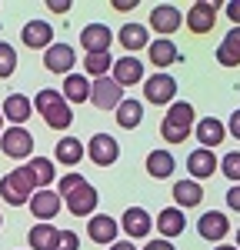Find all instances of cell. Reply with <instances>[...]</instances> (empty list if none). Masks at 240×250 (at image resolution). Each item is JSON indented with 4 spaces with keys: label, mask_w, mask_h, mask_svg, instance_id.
Masks as SVG:
<instances>
[{
    "label": "cell",
    "mask_w": 240,
    "mask_h": 250,
    "mask_svg": "<svg viewBox=\"0 0 240 250\" xmlns=\"http://www.w3.org/2000/svg\"><path fill=\"white\" fill-rule=\"evenodd\" d=\"M140 120H143V104H140V100H123V104L117 107V124L123 127V130L140 127Z\"/></svg>",
    "instance_id": "obj_31"
},
{
    "label": "cell",
    "mask_w": 240,
    "mask_h": 250,
    "mask_svg": "<svg viewBox=\"0 0 240 250\" xmlns=\"http://www.w3.org/2000/svg\"><path fill=\"white\" fill-rule=\"evenodd\" d=\"M110 7H114V10H134V7H137V0H114Z\"/></svg>",
    "instance_id": "obj_43"
},
{
    "label": "cell",
    "mask_w": 240,
    "mask_h": 250,
    "mask_svg": "<svg viewBox=\"0 0 240 250\" xmlns=\"http://www.w3.org/2000/svg\"><path fill=\"white\" fill-rule=\"evenodd\" d=\"M47 7H50V10H54V14H67V10H70V7H74V3H70V0H50V3H47Z\"/></svg>",
    "instance_id": "obj_40"
},
{
    "label": "cell",
    "mask_w": 240,
    "mask_h": 250,
    "mask_svg": "<svg viewBox=\"0 0 240 250\" xmlns=\"http://www.w3.org/2000/svg\"><path fill=\"white\" fill-rule=\"evenodd\" d=\"M174 200H177V207H197L203 200V190H200L197 180H177L174 184Z\"/></svg>",
    "instance_id": "obj_29"
},
{
    "label": "cell",
    "mask_w": 240,
    "mask_h": 250,
    "mask_svg": "<svg viewBox=\"0 0 240 250\" xmlns=\"http://www.w3.org/2000/svg\"><path fill=\"white\" fill-rule=\"evenodd\" d=\"M87 157L97 164V167H114L120 157V144L110 134H94L87 144Z\"/></svg>",
    "instance_id": "obj_6"
},
{
    "label": "cell",
    "mask_w": 240,
    "mask_h": 250,
    "mask_svg": "<svg viewBox=\"0 0 240 250\" xmlns=\"http://www.w3.org/2000/svg\"><path fill=\"white\" fill-rule=\"evenodd\" d=\"M0 150L10 157V160H27V157L34 154V137L27 127H10V130H3L0 137Z\"/></svg>",
    "instance_id": "obj_4"
},
{
    "label": "cell",
    "mask_w": 240,
    "mask_h": 250,
    "mask_svg": "<svg viewBox=\"0 0 240 250\" xmlns=\"http://www.w3.org/2000/svg\"><path fill=\"white\" fill-rule=\"evenodd\" d=\"M60 207H63V197L54 193V190H37L34 197H30V213L37 217L40 224H50V220L60 213Z\"/></svg>",
    "instance_id": "obj_11"
},
{
    "label": "cell",
    "mask_w": 240,
    "mask_h": 250,
    "mask_svg": "<svg viewBox=\"0 0 240 250\" xmlns=\"http://www.w3.org/2000/svg\"><path fill=\"white\" fill-rule=\"evenodd\" d=\"M20 40H23L30 50H47V47L54 43V27H50L47 20H27Z\"/></svg>",
    "instance_id": "obj_15"
},
{
    "label": "cell",
    "mask_w": 240,
    "mask_h": 250,
    "mask_svg": "<svg viewBox=\"0 0 240 250\" xmlns=\"http://www.w3.org/2000/svg\"><path fill=\"white\" fill-rule=\"evenodd\" d=\"M117 230L120 224L114 220V217H107V213H94L90 220H87V237L94 240V244H117Z\"/></svg>",
    "instance_id": "obj_13"
},
{
    "label": "cell",
    "mask_w": 240,
    "mask_h": 250,
    "mask_svg": "<svg viewBox=\"0 0 240 250\" xmlns=\"http://www.w3.org/2000/svg\"><path fill=\"white\" fill-rule=\"evenodd\" d=\"M194 130H197V140H200L203 150H214L217 144H223V137H227V127L220 124L217 117H203Z\"/></svg>",
    "instance_id": "obj_22"
},
{
    "label": "cell",
    "mask_w": 240,
    "mask_h": 250,
    "mask_svg": "<svg viewBox=\"0 0 240 250\" xmlns=\"http://www.w3.org/2000/svg\"><path fill=\"white\" fill-rule=\"evenodd\" d=\"M147 54H150V63L157 67L160 74H163V67H170V63H177L180 60V50H177V43L167 37H157V40H150V47H147Z\"/></svg>",
    "instance_id": "obj_18"
},
{
    "label": "cell",
    "mask_w": 240,
    "mask_h": 250,
    "mask_svg": "<svg viewBox=\"0 0 240 250\" xmlns=\"http://www.w3.org/2000/svg\"><path fill=\"white\" fill-rule=\"evenodd\" d=\"M63 100H67V104H83V100H90V80L80 77V74H67V77H63Z\"/></svg>",
    "instance_id": "obj_27"
},
{
    "label": "cell",
    "mask_w": 240,
    "mask_h": 250,
    "mask_svg": "<svg viewBox=\"0 0 240 250\" xmlns=\"http://www.w3.org/2000/svg\"><path fill=\"white\" fill-rule=\"evenodd\" d=\"M227 130H230V134L240 140V110H234V114H230V124H227Z\"/></svg>",
    "instance_id": "obj_42"
},
{
    "label": "cell",
    "mask_w": 240,
    "mask_h": 250,
    "mask_svg": "<svg viewBox=\"0 0 240 250\" xmlns=\"http://www.w3.org/2000/svg\"><path fill=\"white\" fill-rule=\"evenodd\" d=\"M120 43H123V50L134 57L137 50L143 47H150V37H147V27H140V23H123V30H120Z\"/></svg>",
    "instance_id": "obj_25"
},
{
    "label": "cell",
    "mask_w": 240,
    "mask_h": 250,
    "mask_svg": "<svg viewBox=\"0 0 240 250\" xmlns=\"http://www.w3.org/2000/svg\"><path fill=\"white\" fill-rule=\"evenodd\" d=\"M177 94V80L170 77V74H154V77L143 80V97L150 100V104H170Z\"/></svg>",
    "instance_id": "obj_9"
},
{
    "label": "cell",
    "mask_w": 240,
    "mask_h": 250,
    "mask_svg": "<svg viewBox=\"0 0 240 250\" xmlns=\"http://www.w3.org/2000/svg\"><path fill=\"white\" fill-rule=\"evenodd\" d=\"M220 167V160L214 157V150H194V154L187 157V170H190V177H214V170Z\"/></svg>",
    "instance_id": "obj_24"
},
{
    "label": "cell",
    "mask_w": 240,
    "mask_h": 250,
    "mask_svg": "<svg viewBox=\"0 0 240 250\" xmlns=\"http://www.w3.org/2000/svg\"><path fill=\"white\" fill-rule=\"evenodd\" d=\"M90 100H94L97 110H114L123 104V87L114 77H100L90 83Z\"/></svg>",
    "instance_id": "obj_5"
},
{
    "label": "cell",
    "mask_w": 240,
    "mask_h": 250,
    "mask_svg": "<svg viewBox=\"0 0 240 250\" xmlns=\"http://www.w3.org/2000/svg\"><path fill=\"white\" fill-rule=\"evenodd\" d=\"M220 170L227 173L234 184H240V150H230V154L220 160Z\"/></svg>",
    "instance_id": "obj_35"
},
{
    "label": "cell",
    "mask_w": 240,
    "mask_h": 250,
    "mask_svg": "<svg viewBox=\"0 0 240 250\" xmlns=\"http://www.w3.org/2000/svg\"><path fill=\"white\" fill-rule=\"evenodd\" d=\"M120 227L127 230L130 240H143V237H150V230H154V220H150V213L143 210V207H130V210L123 213Z\"/></svg>",
    "instance_id": "obj_16"
},
{
    "label": "cell",
    "mask_w": 240,
    "mask_h": 250,
    "mask_svg": "<svg viewBox=\"0 0 240 250\" xmlns=\"http://www.w3.org/2000/svg\"><path fill=\"white\" fill-rule=\"evenodd\" d=\"M77 184H83V177H80V173H67V177H60V180H57V193H60V197H67Z\"/></svg>",
    "instance_id": "obj_37"
},
{
    "label": "cell",
    "mask_w": 240,
    "mask_h": 250,
    "mask_svg": "<svg viewBox=\"0 0 240 250\" xmlns=\"http://www.w3.org/2000/svg\"><path fill=\"white\" fill-rule=\"evenodd\" d=\"M0 120H3V114H0Z\"/></svg>",
    "instance_id": "obj_48"
},
{
    "label": "cell",
    "mask_w": 240,
    "mask_h": 250,
    "mask_svg": "<svg viewBox=\"0 0 240 250\" xmlns=\"http://www.w3.org/2000/svg\"><path fill=\"white\" fill-rule=\"evenodd\" d=\"M0 114L7 117L14 127H23V124L30 120V114H34V100H27L23 94H10L3 100V110H0Z\"/></svg>",
    "instance_id": "obj_20"
},
{
    "label": "cell",
    "mask_w": 240,
    "mask_h": 250,
    "mask_svg": "<svg viewBox=\"0 0 240 250\" xmlns=\"http://www.w3.org/2000/svg\"><path fill=\"white\" fill-rule=\"evenodd\" d=\"M214 250H237V247H214Z\"/></svg>",
    "instance_id": "obj_45"
},
{
    "label": "cell",
    "mask_w": 240,
    "mask_h": 250,
    "mask_svg": "<svg viewBox=\"0 0 240 250\" xmlns=\"http://www.w3.org/2000/svg\"><path fill=\"white\" fill-rule=\"evenodd\" d=\"M154 227H160V237H163V240L180 237V233H183V227H187L183 210H180V207H167V210H160V217L154 220Z\"/></svg>",
    "instance_id": "obj_23"
},
{
    "label": "cell",
    "mask_w": 240,
    "mask_h": 250,
    "mask_svg": "<svg viewBox=\"0 0 240 250\" xmlns=\"http://www.w3.org/2000/svg\"><path fill=\"white\" fill-rule=\"evenodd\" d=\"M217 63L220 67H237L240 63V27H234L217 47Z\"/></svg>",
    "instance_id": "obj_26"
},
{
    "label": "cell",
    "mask_w": 240,
    "mask_h": 250,
    "mask_svg": "<svg viewBox=\"0 0 240 250\" xmlns=\"http://www.w3.org/2000/svg\"><path fill=\"white\" fill-rule=\"evenodd\" d=\"M0 224H3V217H0Z\"/></svg>",
    "instance_id": "obj_47"
},
{
    "label": "cell",
    "mask_w": 240,
    "mask_h": 250,
    "mask_svg": "<svg viewBox=\"0 0 240 250\" xmlns=\"http://www.w3.org/2000/svg\"><path fill=\"white\" fill-rule=\"evenodd\" d=\"M34 193H37V190H34V184H30V177H27L23 167L10 170L3 180H0V197H3L10 207H23V204H30Z\"/></svg>",
    "instance_id": "obj_3"
},
{
    "label": "cell",
    "mask_w": 240,
    "mask_h": 250,
    "mask_svg": "<svg viewBox=\"0 0 240 250\" xmlns=\"http://www.w3.org/2000/svg\"><path fill=\"white\" fill-rule=\"evenodd\" d=\"M83 147H80L77 137H63V140H57V150H54V157H57V164H63V167H74V164H80L83 160Z\"/></svg>",
    "instance_id": "obj_28"
},
{
    "label": "cell",
    "mask_w": 240,
    "mask_h": 250,
    "mask_svg": "<svg viewBox=\"0 0 240 250\" xmlns=\"http://www.w3.org/2000/svg\"><path fill=\"white\" fill-rule=\"evenodd\" d=\"M180 23H183V14H180L174 3H160V7L150 10V30L163 34V40H167V34H174Z\"/></svg>",
    "instance_id": "obj_14"
},
{
    "label": "cell",
    "mask_w": 240,
    "mask_h": 250,
    "mask_svg": "<svg viewBox=\"0 0 240 250\" xmlns=\"http://www.w3.org/2000/svg\"><path fill=\"white\" fill-rule=\"evenodd\" d=\"M227 17L234 20V27H240V0H234V3H227Z\"/></svg>",
    "instance_id": "obj_39"
},
{
    "label": "cell",
    "mask_w": 240,
    "mask_h": 250,
    "mask_svg": "<svg viewBox=\"0 0 240 250\" xmlns=\"http://www.w3.org/2000/svg\"><path fill=\"white\" fill-rule=\"evenodd\" d=\"M227 230H230V220H227V213H220V210H207L197 220V233L203 240H210V244H220L227 237Z\"/></svg>",
    "instance_id": "obj_12"
},
{
    "label": "cell",
    "mask_w": 240,
    "mask_h": 250,
    "mask_svg": "<svg viewBox=\"0 0 240 250\" xmlns=\"http://www.w3.org/2000/svg\"><path fill=\"white\" fill-rule=\"evenodd\" d=\"M34 110L43 114V120H47L50 130H67V127L74 124L70 104H67L63 94H57V90H40V94L34 97Z\"/></svg>",
    "instance_id": "obj_1"
},
{
    "label": "cell",
    "mask_w": 240,
    "mask_h": 250,
    "mask_svg": "<svg viewBox=\"0 0 240 250\" xmlns=\"http://www.w3.org/2000/svg\"><path fill=\"white\" fill-rule=\"evenodd\" d=\"M57 227L54 224H37L34 230H30V247L34 250H54V244H57Z\"/></svg>",
    "instance_id": "obj_32"
},
{
    "label": "cell",
    "mask_w": 240,
    "mask_h": 250,
    "mask_svg": "<svg viewBox=\"0 0 240 250\" xmlns=\"http://www.w3.org/2000/svg\"><path fill=\"white\" fill-rule=\"evenodd\" d=\"M237 250H240V230H237Z\"/></svg>",
    "instance_id": "obj_46"
},
{
    "label": "cell",
    "mask_w": 240,
    "mask_h": 250,
    "mask_svg": "<svg viewBox=\"0 0 240 250\" xmlns=\"http://www.w3.org/2000/svg\"><path fill=\"white\" fill-rule=\"evenodd\" d=\"M227 204H230V210H240V184H234L227 190Z\"/></svg>",
    "instance_id": "obj_38"
},
{
    "label": "cell",
    "mask_w": 240,
    "mask_h": 250,
    "mask_svg": "<svg viewBox=\"0 0 240 250\" xmlns=\"http://www.w3.org/2000/svg\"><path fill=\"white\" fill-rule=\"evenodd\" d=\"M110 43H114V34L107 23H87L80 30V47L87 50V57L90 54H110Z\"/></svg>",
    "instance_id": "obj_7"
},
{
    "label": "cell",
    "mask_w": 240,
    "mask_h": 250,
    "mask_svg": "<svg viewBox=\"0 0 240 250\" xmlns=\"http://www.w3.org/2000/svg\"><path fill=\"white\" fill-rule=\"evenodd\" d=\"M14 70H17V50L0 40V80H7Z\"/></svg>",
    "instance_id": "obj_34"
},
{
    "label": "cell",
    "mask_w": 240,
    "mask_h": 250,
    "mask_svg": "<svg viewBox=\"0 0 240 250\" xmlns=\"http://www.w3.org/2000/svg\"><path fill=\"white\" fill-rule=\"evenodd\" d=\"M74 60H77V54H74L70 43H50L43 50V67L50 74H70L74 70Z\"/></svg>",
    "instance_id": "obj_10"
},
{
    "label": "cell",
    "mask_w": 240,
    "mask_h": 250,
    "mask_svg": "<svg viewBox=\"0 0 240 250\" xmlns=\"http://www.w3.org/2000/svg\"><path fill=\"white\" fill-rule=\"evenodd\" d=\"M83 67H87V74H94V77H107V70H114V57L110 54H90V57L83 60Z\"/></svg>",
    "instance_id": "obj_33"
},
{
    "label": "cell",
    "mask_w": 240,
    "mask_h": 250,
    "mask_svg": "<svg viewBox=\"0 0 240 250\" xmlns=\"http://www.w3.org/2000/svg\"><path fill=\"white\" fill-rule=\"evenodd\" d=\"M107 250H137V247H134V240H117V244H110Z\"/></svg>",
    "instance_id": "obj_44"
},
{
    "label": "cell",
    "mask_w": 240,
    "mask_h": 250,
    "mask_svg": "<svg viewBox=\"0 0 240 250\" xmlns=\"http://www.w3.org/2000/svg\"><path fill=\"white\" fill-rule=\"evenodd\" d=\"M143 250H177V247H174L170 240H163V237H160V240H150V244H147Z\"/></svg>",
    "instance_id": "obj_41"
},
{
    "label": "cell",
    "mask_w": 240,
    "mask_h": 250,
    "mask_svg": "<svg viewBox=\"0 0 240 250\" xmlns=\"http://www.w3.org/2000/svg\"><path fill=\"white\" fill-rule=\"evenodd\" d=\"M147 173L157 177V180L170 177V173H174V154H170V150H150V154H147Z\"/></svg>",
    "instance_id": "obj_30"
},
{
    "label": "cell",
    "mask_w": 240,
    "mask_h": 250,
    "mask_svg": "<svg viewBox=\"0 0 240 250\" xmlns=\"http://www.w3.org/2000/svg\"><path fill=\"white\" fill-rule=\"evenodd\" d=\"M77 247H80V240H77V233H74V230H60L57 233L54 250H77Z\"/></svg>",
    "instance_id": "obj_36"
},
{
    "label": "cell",
    "mask_w": 240,
    "mask_h": 250,
    "mask_svg": "<svg viewBox=\"0 0 240 250\" xmlns=\"http://www.w3.org/2000/svg\"><path fill=\"white\" fill-rule=\"evenodd\" d=\"M114 80H117L120 87H134V83H140L143 80V60L137 57H120L114 60Z\"/></svg>",
    "instance_id": "obj_19"
},
{
    "label": "cell",
    "mask_w": 240,
    "mask_h": 250,
    "mask_svg": "<svg viewBox=\"0 0 240 250\" xmlns=\"http://www.w3.org/2000/svg\"><path fill=\"white\" fill-rule=\"evenodd\" d=\"M190 130H194V107H190L187 100L170 104V110L163 114V124H160L163 140H170V144H183V140L190 137Z\"/></svg>",
    "instance_id": "obj_2"
},
{
    "label": "cell",
    "mask_w": 240,
    "mask_h": 250,
    "mask_svg": "<svg viewBox=\"0 0 240 250\" xmlns=\"http://www.w3.org/2000/svg\"><path fill=\"white\" fill-rule=\"evenodd\" d=\"M214 23H217V3H194L190 10H187V27L194 30V34H210L214 30Z\"/></svg>",
    "instance_id": "obj_17"
},
{
    "label": "cell",
    "mask_w": 240,
    "mask_h": 250,
    "mask_svg": "<svg viewBox=\"0 0 240 250\" xmlns=\"http://www.w3.org/2000/svg\"><path fill=\"white\" fill-rule=\"evenodd\" d=\"M63 200H67V210L74 213V217H90V213L97 210L100 193L94 190V187H90L87 180H83V184H77V187H74V190L67 193Z\"/></svg>",
    "instance_id": "obj_8"
},
{
    "label": "cell",
    "mask_w": 240,
    "mask_h": 250,
    "mask_svg": "<svg viewBox=\"0 0 240 250\" xmlns=\"http://www.w3.org/2000/svg\"><path fill=\"white\" fill-rule=\"evenodd\" d=\"M23 170L30 177L34 190H50V184H54V164H50L47 157H30Z\"/></svg>",
    "instance_id": "obj_21"
}]
</instances>
